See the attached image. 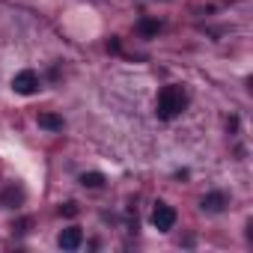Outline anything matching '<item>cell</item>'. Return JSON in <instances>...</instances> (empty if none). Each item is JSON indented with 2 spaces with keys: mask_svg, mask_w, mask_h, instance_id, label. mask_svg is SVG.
I'll return each instance as SVG.
<instances>
[{
  "mask_svg": "<svg viewBox=\"0 0 253 253\" xmlns=\"http://www.w3.org/2000/svg\"><path fill=\"white\" fill-rule=\"evenodd\" d=\"M185 104H188V95H185L182 86H164L161 95H158L155 113H158V119H176L185 110Z\"/></svg>",
  "mask_w": 253,
  "mask_h": 253,
  "instance_id": "cell-1",
  "label": "cell"
},
{
  "mask_svg": "<svg viewBox=\"0 0 253 253\" xmlns=\"http://www.w3.org/2000/svg\"><path fill=\"white\" fill-rule=\"evenodd\" d=\"M12 89H15L18 95H33V92H39V75H36L33 69L18 72V75L12 78Z\"/></svg>",
  "mask_w": 253,
  "mask_h": 253,
  "instance_id": "cell-2",
  "label": "cell"
},
{
  "mask_svg": "<svg viewBox=\"0 0 253 253\" xmlns=\"http://www.w3.org/2000/svg\"><path fill=\"white\" fill-rule=\"evenodd\" d=\"M152 223H155V229H158V232H170V229L176 226V209H173V206L158 203V206H155V211H152Z\"/></svg>",
  "mask_w": 253,
  "mask_h": 253,
  "instance_id": "cell-3",
  "label": "cell"
},
{
  "mask_svg": "<svg viewBox=\"0 0 253 253\" xmlns=\"http://www.w3.org/2000/svg\"><path fill=\"white\" fill-rule=\"evenodd\" d=\"M226 206H229V197H226L223 191H211V194L203 197V211H209V214H217V211H223Z\"/></svg>",
  "mask_w": 253,
  "mask_h": 253,
  "instance_id": "cell-4",
  "label": "cell"
},
{
  "mask_svg": "<svg viewBox=\"0 0 253 253\" xmlns=\"http://www.w3.org/2000/svg\"><path fill=\"white\" fill-rule=\"evenodd\" d=\"M81 241H84V232H81L78 226L63 229V232H60V238H57V244H60L63 250H78V247H81Z\"/></svg>",
  "mask_w": 253,
  "mask_h": 253,
  "instance_id": "cell-5",
  "label": "cell"
},
{
  "mask_svg": "<svg viewBox=\"0 0 253 253\" xmlns=\"http://www.w3.org/2000/svg\"><path fill=\"white\" fill-rule=\"evenodd\" d=\"M39 128L63 131V128H66V122H63V116H57V113H39Z\"/></svg>",
  "mask_w": 253,
  "mask_h": 253,
  "instance_id": "cell-6",
  "label": "cell"
},
{
  "mask_svg": "<svg viewBox=\"0 0 253 253\" xmlns=\"http://www.w3.org/2000/svg\"><path fill=\"white\" fill-rule=\"evenodd\" d=\"M137 30H140V36H146V39H149V36H158L161 24H158L155 18H143V21L137 24Z\"/></svg>",
  "mask_w": 253,
  "mask_h": 253,
  "instance_id": "cell-7",
  "label": "cell"
},
{
  "mask_svg": "<svg viewBox=\"0 0 253 253\" xmlns=\"http://www.w3.org/2000/svg\"><path fill=\"white\" fill-rule=\"evenodd\" d=\"M81 185H84V188H101V185H104V176H101V173H84V176H81Z\"/></svg>",
  "mask_w": 253,
  "mask_h": 253,
  "instance_id": "cell-8",
  "label": "cell"
},
{
  "mask_svg": "<svg viewBox=\"0 0 253 253\" xmlns=\"http://www.w3.org/2000/svg\"><path fill=\"white\" fill-rule=\"evenodd\" d=\"M21 197H24V194H21V191H15V188H9V191L3 194V200H6V203H18Z\"/></svg>",
  "mask_w": 253,
  "mask_h": 253,
  "instance_id": "cell-9",
  "label": "cell"
},
{
  "mask_svg": "<svg viewBox=\"0 0 253 253\" xmlns=\"http://www.w3.org/2000/svg\"><path fill=\"white\" fill-rule=\"evenodd\" d=\"M60 214H66V217H75V214H78V203H66V206L60 209Z\"/></svg>",
  "mask_w": 253,
  "mask_h": 253,
  "instance_id": "cell-10",
  "label": "cell"
}]
</instances>
